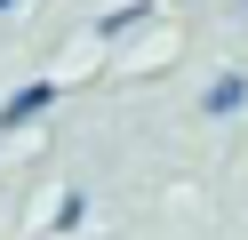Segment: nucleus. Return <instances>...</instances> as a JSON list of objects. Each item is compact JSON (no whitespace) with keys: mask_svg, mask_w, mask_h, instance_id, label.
<instances>
[{"mask_svg":"<svg viewBox=\"0 0 248 240\" xmlns=\"http://www.w3.org/2000/svg\"><path fill=\"white\" fill-rule=\"evenodd\" d=\"M144 16H152L144 0H128V8H112V16H104V40H120V32H136V24H144Z\"/></svg>","mask_w":248,"mask_h":240,"instance_id":"7ed1b4c3","label":"nucleus"},{"mask_svg":"<svg viewBox=\"0 0 248 240\" xmlns=\"http://www.w3.org/2000/svg\"><path fill=\"white\" fill-rule=\"evenodd\" d=\"M80 224H88V200H80V192H64V200H56V232H80Z\"/></svg>","mask_w":248,"mask_h":240,"instance_id":"20e7f679","label":"nucleus"},{"mask_svg":"<svg viewBox=\"0 0 248 240\" xmlns=\"http://www.w3.org/2000/svg\"><path fill=\"white\" fill-rule=\"evenodd\" d=\"M200 104H208L216 120H224V112H240V104H248V80H240V72H224V80H208V96H200Z\"/></svg>","mask_w":248,"mask_h":240,"instance_id":"f03ea898","label":"nucleus"},{"mask_svg":"<svg viewBox=\"0 0 248 240\" xmlns=\"http://www.w3.org/2000/svg\"><path fill=\"white\" fill-rule=\"evenodd\" d=\"M8 8H16V0H0V16H8Z\"/></svg>","mask_w":248,"mask_h":240,"instance_id":"39448f33","label":"nucleus"},{"mask_svg":"<svg viewBox=\"0 0 248 240\" xmlns=\"http://www.w3.org/2000/svg\"><path fill=\"white\" fill-rule=\"evenodd\" d=\"M48 104H56V80H24V88L0 104V128H24L32 112H48Z\"/></svg>","mask_w":248,"mask_h":240,"instance_id":"f257e3e1","label":"nucleus"}]
</instances>
